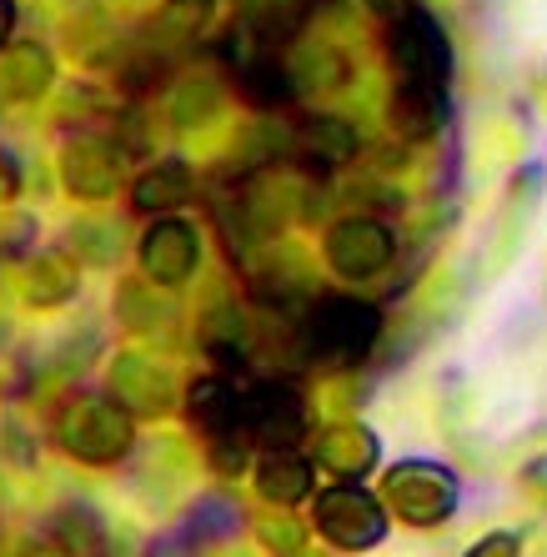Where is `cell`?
<instances>
[{"label":"cell","mask_w":547,"mask_h":557,"mask_svg":"<svg viewBox=\"0 0 547 557\" xmlns=\"http://www.w3.org/2000/svg\"><path fill=\"white\" fill-rule=\"evenodd\" d=\"M80 292V272L76 261L65 257V251H46L26 267V301L30 307H65V301Z\"/></svg>","instance_id":"cell-19"},{"label":"cell","mask_w":547,"mask_h":557,"mask_svg":"<svg viewBox=\"0 0 547 557\" xmlns=\"http://www.w3.org/2000/svg\"><path fill=\"white\" fill-rule=\"evenodd\" d=\"M186 528L201 537V543H226L236 528H241V507L232 503V497H222V493H211V497H201V503H191V512H186Z\"/></svg>","instance_id":"cell-23"},{"label":"cell","mask_w":547,"mask_h":557,"mask_svg":"<svg viewBox=\"0 0 547 557\" xmlns=\"http://www.w3.org/2000/svg\"><path fill=\"white\" fill-rule=\"evenodd\" d=\"M468 557H522L518 532H487L483 543H472Z\"/></svg>","instance_id":"cell-29"},{"label":"cell","mask_w":547,"mask_h":557,"mask_svg":"<svg viewBox=\"0 0 547 557\" xmlns=\"http://www.w3.org/2000/svg\"><path fill=\"white\" fill-rule=\"evenodd\" d=\"M391 26V65H397V91H391V126L422 141L437 136L447 121V81H452V46H447L437 15L412 5Z\"/></svg>","instance_id":"cell-1"},{"label":"cell","mask_w":547,"mask_h":557,"mask_svg":"<svg viewBox=\"0 0 547 557\" xmlns=\"http://www.w3.org/2000/svg\"><path fill=\"white\" fill-rule=\"evenodd\" d=\"M201 553H207V543H201L186 522H176V528L161 532L157 543L146 547V557H201Z\"/></svg>","instance_id":"cell-28"},{"label":"cell","mask_w":547,"mask_h":557,"mask_svg":"<svg viewBox=\"0 0 547 557\" xmlns=\"http://www.w3.org/2000/svg\"><path fill=\"white\" fill-rule=\"evenodd\" d=\"M366 11L382 15V21H397L402 11H412V0H366Z\"/></svg>","instance_id":"cell-30"},{"label":"cell","mask_w":547,"mask_h":557,"mask_svg":"<svg viewBox=\"0 0 547 557\" xmlns=\"http://www.w3.org/2000/svg\"><path fill=\"white\" fill-rule=\"evenodd\" d=\"M312 528L341 553H366V547H377L387 537V507L366 493L362 482L337 478L332 487H316Z\"/></svg>","instance_id":"cell-5"},{"label":"cell","mask_w":547,"mask_h":557,"mask_svg":"<svg viewBox=\"0 0 547 557\" xmlns=\"http://www.w3.org/2000/svg\"><path fill=\"white\" fill-rule=\"evenodd\" d=\"M55 437L76 462L111 467L136 447V417L111 397V392H80L55 417Z\"/></svg>","instance_id":"cell-3"},{"label":"cell","mask_w":547,"mask_h":557,"mask_svg":"<svg viewBox=\"0 0 547 557\" xmlns=\"http://www.w3.org/2000/svg\"><path fill=\"white\" fill-rule=\"evenodd\" d=\"M326 267L341 276V282H366V276H382L397 257V236H391L387 221L377 216H341L332 232H326Z\"/></svg>","instance_id":"cell-7"},{"label":"cell","mask_w":547,"mask_h":557,"mask_svg":"<svg viewBox=\"0 0 547 557\" xmlns=\"http://www.w3.org/2000/svg\"><path fill=\"white\" fill-rule=\"evenodd\" d=\"M71 251L80 261H91V267H111L116 261V226H105V221H76L71 232H65Z\"/></svg>","instance_id":"cell-25"},{"label":"cell","mask_w":547,"mask_h":557,"mask_svg":"<svg viewBox=\"0 0 547 557\" xmlns=\"http://www.w3.org/2000/svg\"><path fill=\"white\" fill-rule=\"evenodd\" d=\"M136 207L141 211H176L191 201V166H186L182 156H166V161H157V166L146 171L141 182H136Z\"/></svg>","instance_id":"cell-20"},{"label":"cell","mask_w":547,"mask_h":557,"mask_svg":"<svg viewBox=\"0 0 547 557\" xmlns=\"http://www.w3.org/2000/svg\"><path fill=\"white\" fill-rule=\"evenodd\" d=\"M51 547L61 557H111V532L105 518L86 503H65L51 518Z\"/></svg>","instance_id":"cell-14"},{"label":"cell","mask_w":547,"mask_h":557,"mask_svg":"<svg viewBox=\"0 0 547 557\" xmlns=\"http://www.w3.org/2000/svg\"><path fill=\"white\" fill-rule=\"evenodd\" d=\"M186 417L207 437H226V432H247V387L226 372L196 376L186 392Z\"/></svg>","instance_id":"cell-10"},{"label":"cell","mask_w":547,"mask_h":557,"mask_svg":"<svg viewBox=\"0 0 547 557\" xmlns=\"http://www.w3.org/2000/svg\"><path fill=\"white\" fill-rule=\"evenodd\" d=\"M111 397H116L130 417L157 422V417H166L171 407H176V376L161 362L141 357V351H121L116 362H111Z\"/></svg>","instance_id":"cell-8"},{"label":"cell","mask_w":547,"mask_h":557,"mask_svg":"<svg viewBox=\"0 0 547 557\" xmlns=\"http://www.w3.org/2000/svg\"><path fill=\"white\" fill-rule=\"evenodd\" d=\"M201 347L222 367H241L251 357V347H257V322L241 307H211L201 317Z\"/></svg>","instance_id":"cell-16"},{"label":"cell","mask_w":547,"mask_h":557,"mask_svg":"<svg viewBox=\"0 0 547 557\" xmlns=\"http://www.w3.org/2000/svg\"><path fill=\"white\" fill-rule=\"evenodd\" d=\"M51 81H55L51 55L40 51V46H30V40L0 55V96L5 101H40V96L51 91Z\"/></svg>","instance_id":"cell-17"},{"label":"cell","mask_w":547,"mask_h":557,"mask_svg":"<svg viewBox=\"0 0 547 557\" xmlns=\"http://www.w3.org/2000/svg\"><path fill=\"white\" fill-rule=\"evenodd\" d=\"M257 532L272 553H301V543H307V522H297V518H266Z\"/></svg>","instance_id":"cell-27"},{"label":"cell","mask_w":547,"mask_h":557,"mask_svg":"<svg viewBox=\"0 0 547 557\" xmlns=\"http://www.w3.org/2000/svg\"><path fill=\"white\" fill-rule=\"evenodd\" d=\"M316 0H241V30H251L266 46H287L307 15H312Z\"/></svg>","instance_id":"cell-18"},{"label":"cell","mask_w":547,"mask_h":557,"mask_svg":"<svg viewBox=\"0 0 547 557\" xmlns=\"http://www.w3.org/2000/svg\"><path fill=\"white\" fill-rule=\"evenodd\" d=\"M287 322V357L297 367H322V372L366 362L382 337V311L362 297H307Z\"/></svg>","instance_id":"cell-2"},{"label":"cell","mask_w":547,"mask_h":557,"mask_svg":"<svg viewBox=\"0 0 547 557\" xmlns=\"http://www.w3.org/2000/svg\"><path fill=\"white\" fill-rule=\"evenodd\" d=\"M11 26H15V5L11 0H0V40L11 36Z\"/></svg>","instance_id":"cell-33"},{"label":"cell","mask_w":547,"mask_h":557,"mask_svg":"<svg viewBox=\"0 0 547 557\" xmlns=\"http://www.w3.org/2000/svg\"><path fill=\"white\" fill-rule=\"evenodd\" d=\"M291 156L307 166H341L357 156V131L337 116H312L291 131Z\"/></svg>","instance_id":"cell-15"},{"label":"cell","mask_w":547,"mask_h":557,"mask_svg":"<svg viewBox=\"0 0 547 557\" xmlns=\"http://www.w3.org/2000/svg\"><path fill=\"white\" fill-rule=\"evenodd\" d=\"M457 472L432 457H407V462H391L387 478H382V503L391 507V518H402L407 528H443L457 512Z\"/></svg>","instance_id":"cell-4"},{"label":"cell","mask_w":547,"mask_h":557,"mask_svg":"<svg viewBox=\"0 0 547 557\" xmlns=\"http://www.w3.org/2000/svg\"><path fill=\"white\" fill-rule=\"evenodd\" d=\"M15 557H61L51 543H21L15 547Z\"/></svg>","instance_id":"cell-32"},{"label":"cell","mask_w":547,"mask_h":557,"mask_svg":"<svg viewBox=\"0 0 547 557\" xmlns=\"http://www.w3.org/2000/svg\"><path fill=\"white\" fill-rule=\"evenodd\" d=\"M222 101L226 91L216 86L211 76H191V81H176L166 96V111L176 126H207V121L222 116Z\"/></svg>","instance_id":"cell-21"},{"label":"cell","mask_w":547,"mask_h":557,"mask_svg":"<svg viewBox=\"0 0 547 557\" xmlns=\"http://www.w3.org/2000/svg\"><path fill=\"white\" fill-rule=\"evenodd\" d=\"M251 437L247 432H226V437H207V457H211V472L216 478H241L251 467Z\"/></svg>","instance_id":"cell-26"},{"label":"cell","mask_w":547,"mask_h":557,"mask_svg":"<svg viewBox=\"0 0 547 557\" xmlns=\"http://www.w3.org/2000/svg\"><path fill=\"white\" fill-rule=\"evenodd\" d=\"M136 261H141V272L151 276V286H182V282H191V272L201 267V236H196L191 221L166 216L141 236Z\"/></svg>","instance_id":"cell-9"},{"label":"cell","mask_w":547,"mask_h":557,"mask_svg":"<svg viewBox=\"0 0 547 557\" xmlns=\"http://www.w3.org/2000/svg\"><path fill=\"white\" fill-rule=\"evenodd\" d=\"M121 322H130L136 332H166L171 322H176V307H171L166 297H151V286L130 282L121 286Z\"/></svg>","instance_id":"cell-24"},{"label":"cell","mask_w":547,"mask_h":557,"mask_svg":"<svg viewBox=\"0 0 547 557\" xmlns=\"http://www.w3.org/2000/svg\"><path fill=\"white\" fill-rule=\"evenodd\" d=\"M61 182L71 196H86V201L111 196L121 182L116 146H105L101 136H71V141L61 146Z\"/></svg>","instance_id":"cell-12"},{"label":"cell","mask_w":547,"mask_h":557,"mask_svg":"<svg viewBox=\"0 0 547 557\" xmlns=\"http://www.w3.org/2000/svg\"><path fill=\"white\" fill-rule=\"evenodd\" d=\"M307 403L301 392L291 387L287 376H272V382H251L247 387V437L251 447H266V453H282V447H301L307 442Z\"/></svg>","instance_id":"cell-6"},{"label":"cell","mask_w":547,"mask_h":557,"mask_svg":"<svg viewBox=\"0 0 547 557\" xmlns=\"http://www.w3.org/2000/svg\"><path fill=\"white\" fill-rule=\"evenodd\" d=\"M211 21V0H166L157 15V26H151V46H186V40L201 36V26Z\"/></svg>","instance_id":"cell-22"},{"label":"cell","mask_w":547,"mask_h":557,"mask_svg":"<svg viewBox=\"0 0 547 557\" xmlns=\"http://www.w3.org/2000/svg\"><path fill=\"white\" fill-rule=\"evenodd\" d=\"M377 457H382V442H377V432L362 428V422H332V428H322L312 442V462L341 482H362L366 472L377 467Z\"/></svg>","instance_id":"cell-11"},{"label":"cell","mask_w":547,"mask_h":557,"mask_svg":"<svg viewBox=\"0 0 547 557\" xmlns=\"http://www.w3.org/2000/svg\"><path fill=\"white\" fill-rule=\"evenodd\" d=\"M15 196V166H11V156H0V201H11Z\"/></svg>","instance_id":"cell-31"},{"label":"cell","mask_w":547,"mask_h":557,"mask_svg":"<svg viewBox=\"0 0 547 557\" xmlns=\"http://www.w3.org/2000/svg\"><path fill=\"white\" fill-rule=\"evenodd\" d=\"M257 493L272 507H297L316 493V462L297 447L282 453H261L257 457Z\"/></svg>","instance_id":"cell-13"}]
</instances>
